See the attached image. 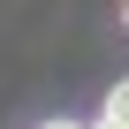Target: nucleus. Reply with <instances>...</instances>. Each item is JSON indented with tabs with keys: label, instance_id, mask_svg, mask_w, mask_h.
I'll use <instances>...</instances> for the list:
<instances>
[{
	"label": "nucleus",
	"instance_id": "nucleus-1",
	"mask_svg": "<svg viewBox=\"0 0 129 129\" xmlns=\"http://www.w3.org/2000/svg\"><path fill=\"white\" fill-rule=\"evenodd\" d=\"M99 121H114V129H129V76H121V84L106 91V114H99Z\"/></svg>",
	"mask_w": 129,
	"mask_h": 129
},
{
	"label": "nucleus",
	"instance_id": "nucleus-2",
	"mask_svg": "<svg viewBox=\"0 0 129 129\" xmlns=\"http://www.w3.org/2000/svg\"><path fill=\"white\" fill-rule=\"evenodd\" d=\"M53 129H84V121H53Z\"/></svg>",
	"mask_w": 129,
	"mask_h": 129
},
{
	"label": "nucleus",
	"instance_id": "nucleus-3",
	"mask_svg": "<svg viewBox=\"0 0 129 129\" xmlns=\"http://www.w3.org/2000/svg\"><path fill=\"white\" fill-rule=\"evenodd\" d=\"M99 129H114V121H99Z\"/></svg>",
	"mask_w": 129,
	"mask_h": 129
}]
</instances>
